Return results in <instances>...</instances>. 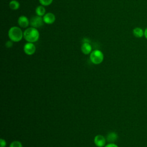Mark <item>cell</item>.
<instances>
[{"instance_id": "cell-1", "label": "cell", "mask_w": 147, "mask_h": 147, "mask_svg": "<svg viewBox=\"0 0 147 147\" xmlns=\"http://www.w3.org/2000/svg\"><path fill=\"white\" fill-rule=\"evenodd\" d=\"M40 33L37 28H28L24 32V38L28 42H35L38 41Z\"/></svg>"}, {"instance_id": "cell-2", "label": "cell", "mask_w": 147, "mask_h": 147, "mask_svg": "<svg viewBox=\"0 0 147 147\" xmlns=\"http://www.w3.org/2000/svg\"><path fill=\"white\" fill-rule=\"evenodd\" d=\"M8 36L10 40L13 42H19L24 37V32L18 26H12L8 31Z\"/></svg>"}, {"instance_id": "cell-3", "label": "cell", "mask_w": 147, "mask_h": 147, "mask_svg": "<svg viewBox=\"0 0 147 147\" xmlns=\"http://www.w3.org/2000/svg\"><path fill=\"white\" fill-rule=\"evenodd\" d=\"M104 55L102 52L98 49L92 51L90 54V61L94 64H99L103 61Z\"/></svg>"}, {"instance_id": "cell-4", "label": "cell", "mask_w": 147, "mask_h": 147, "mask_svg": "<svg viewBox=\"0 0 147 147\" xmlns=\"http://www.w3.org/2000/svg\"><path fill=\"white\" fill-rule=\"evenodd\" d=\"M44 20L42 17L38 16H35L32 17L30 20V25L32 27L35 28H38L41 27L44 25Z\"/></svg>"}, {"instance_id": "cell-5", "label": "cell", "mask_w": 147, "mask_h": 147, "mask_svg": "<svg viewBox=\"0 0 147 147\" xmlns=\"http://www.w3.org/2000/svg\"><path fill=\"white\" fill-rule=\"evenodd\" d=\"M36 46L33 42H28L24 46V51L28 55H32L36 52Z\"/></svg>"}, {"instance_id": "cell-6", "label": "cell", "mask_w": 147, "mask_h": 147, "mask_svg": "<svg viewBox=\"0 0 147 147\" xmlns=\"http://www.w3.org/2000/svg\"><path fill=\"white\" fill-rule=\"evenodd\" d=\"M105 137L100 134H98L95 136L94 139V142L95 145L98 147H103L106 145Z\"/></svg>"}, {"instance_id": "cell-7", "label": "cell", "mask_w": 147, "mask_h": 147, "mask_svg": "<svg viewBox=\"0 0 147 147\" xmlns=\"http://www.w3.org/2000/svg\"><path fill=\"white\" fill-rule=\"evenodd\" d=\"M43 20L47 24H52L56 20V17L52 13H47L43 16Z\"/></svg>"}, {"instance_id": "cell-8", "label": "cell", "mask_w": 147, "mask_h": 147, "mask_svg": "<svg viewBox=\"0 0 147 147\" xmlns=\"http://www.w3.org/2000/svg\"><path fill=\"white\" fill-rule=\"evenodd\" d=\"M18 25L23 28H26L30 24V21L25 16H21L18 19Z\"/></svg>"}, {"instance_id": "cell-9", "label": "cell", "mask_w": 147, "mask_h": 147, "mask_svg": "<svg viewBox=\"0 0 147 147\" xmlns=\"http://www.w3.org/2000/svg\"><path fill=\"white\" fill-rule=\"evenodd\" d=\"M81 51L84 55L90 54L92 52V47L90 42H83L81 46Z\"/></svg>"}, {"instance_id": "cell-10", "label": "cell", "mask_w": 147, "mask_h": 147, "mask_svg": "<svg viewBox=\"0 0 147 147\" xmlns=\"http://www.w3.org/2000/svg\"><path fill=\"white\" fill-rule=\"evenodd\" d=\"M118 138V135L115 132H110L107 134L106 137V140L109 143H114Z\"/></svg>"}, {"instance_id": "cell-11", "label": "cell", "mask_w": 147, "mask_h": 147, "mask_svg": "<svg viewBox=\"0 0 147 147\" xmlns=\"http://www.w3.org/2000/svg\"><path fill=\"white\" fill-rule=\"evenodd\" d=\"M133 33L134 36L137 38H141L144 35V32L143 31V30L138 27L135 28L133 30Z\"/></svg>"}, {"instance_id": "cell-12", "label": "cell", "mask_w": 147, "mask_h": 147, "mask_svg": "<svg viewBox=\"0 0 147 147\" xmlns=\"http://www.w3.org/2000/svg\"><path fill=\"white\" fill-rule=\"evenodd\" d=\"M35 12L36 14L38 16L42 17L44 16L45 14V9L42 5H39L38 6L35 10Z\"/></svg>"}, {"instance_id": "cell-13", "label": "cell", "mask_w": 147, "mask_h": 147, "mask_svg": "<svg viewBox=\"0 0 147 147\" xmlns=\"http://www.w3.org/2000/svg\"><path fill=\"white\" fill-rule=\"evenodd\" d=\"M9 7L13 10H16L20 7V3L16 0H11L9 2Z\"/></svg>"}, {"instance_id": "cell-14", "label": "cell", "mask_w": 147, "mask_h": 147, "mask_svg": "<svg viewBox=\"0 0 147 147\" xmlns=\"http://www.w3.org/2000/svg\"><path fill=\"white\" fill-rule=\"evenodd\" d=\"M39 1V2L40 3L44 6H49L50 5L52 2H53V0H38Z\"/></svg>"}, {"instance_id": "cell-15", "label": "cell", "mask_w": 147, "mask_h": 147, "mask_svg": "<svg viewBox=\"0 0 147 147\" xmlns=\"http://www.w3.org/2000/svg\"><path fill=\"white\" fill-rule=\"evenodd\" d=\"M9 147H22V145L19 141H14L11 142Z\"/></svg>"}, {"instance_id": "cell-16", "label": "cell", "mask_w": 147, "mask_h": 147, "mask_svg": "<svg viewBox=\"0 0 147 147\" xmlns=\"http://www.w3.org/2000/svg\"><path fill=\"white\" fill-rule=\"evenodd\" d=\"M13 41H12L11 40H9V41H7L5 43V46L6 48H10L11 47H12L13 46Z\"/></svg>"}, {"instance_id": "cell-17", "label": "cell", "mask_w": 147, "mask_h": 147, "mask_svg": "<svg viewBox=\"0 0 147 147\" xmlns=\"http://www.w3.org/2000/svg\"><path fill=\"white\" fill-rule=\"evenodd\" d=\"M0 147H6V141L3 139V138H1L0 139Z\"/></svg>"}, {"instance_id": "cell-18", "label": "cell", "mask_w": 147, "mask_h": 147, "mask_svg": "<svg viewBox=\"0 0 147 147\" xmlns=\"http://www.w3.org/2000/svg\"><path fill=\"white\" fill-rule=\"evenodd\" d=\"M104 147H118V146L114 143H109L106 145Z\"/></svg>"}, {"instance_id": "cell-19", "label": "cell", "mask_w": 147, "mask_h": 147, "mask_svg": "<svg viewBox=\"0 0 147 147\" xmlns=\"http://www.w3.org/2000/svg\"><path fill=\"white\" fill-rule=\"evenodd\" d=\"M144 36L147 39V28L145 29V30L144 31Z\"/></svg>"}]
</instances>
